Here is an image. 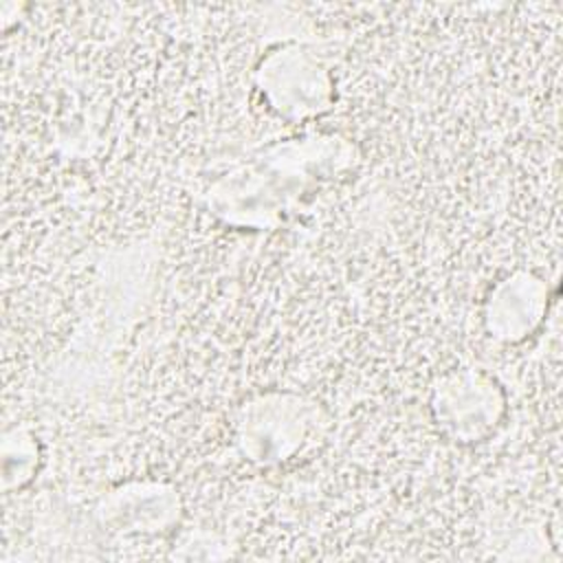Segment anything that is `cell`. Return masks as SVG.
<instances>
[{
	"instance_id": "obj_2",
	"label": "cell",
	"mask_w": 563,
	"mask_h": 563,
	"mask_svg": "<svg viewBox=\"0 0 563 563\" xmlns=\"http://www.w3.org/2000/svg\"><path fill=\"white\" fill-rule=\"evenodd\" d=\"M33 438L22 431L13 429L4 433V449H2V473H4V488L24 484L33 468L35 446L31 442Z\"/></svg>"
},
{
	"instance_id": "obj_1",
	"label": "cell",
	"mask_w": 563,
	"mask_h": 563,
	"mask_svg": "<svg viewBox=\"0 0 563 563\" xmlns=\"http://www.w3.org/2000/svg\"><path fill=\"white\" fill-rule=\"evenodd\" d=\"M486 383L477 376H457L442 391H438V411L442 424L455 435H477L493 416L488 405L471 407L473 402L488 396Z\"/></svg>"
}]
</instances>
